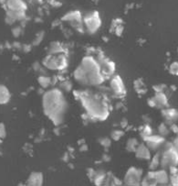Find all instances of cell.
Masks as SVG:
<instances>
[{"label": "cell", "mask_w": 178, "mask_h": 186, "mask_svg": "<svg viewBox=\"0 0 178 186\" xmlns=\"http://www.w3.org/2000/svg\"><path fill=\"white\" fill-rule=\"evenodd\" d=\"M170 71L173 74L178 75V62H174L170 67Z\"/></svg>", "instance_id": "obj_19"}, {"label": "cell", "mask_w": 178, "mask_h": 186, "mask_svg": "<svg viewBox=\"0 0 178 186\" xmlns=\"http://www.w3.org/2000/svg\"><path fill=\"white\" fill-rule=\"evenodd\" d=\"M159 130H160V132L162 133V134H167V129H166V127H165V125H162L161 126H160V128H159Z\"/></svg>", "instance_id": "obj_23"}, {"label": "cell", "mask_w": 178, "mask_h": 186, "mask_svg": "<svg viewBox=\"0 0 178 186\" xmlns=\"http://www.w3.org/2000/svg\"><path fill=\"white\" fill-rule=\"evenodd\" d=\"M137 140L135 138H131L128 142H127V149L130 151H133L136 150V146H137Z\"/></svg>", "instance_id": "obj_17"}, {"label": "cell", "mask_w": 178, "mask_h": 186, "mask_svg": "<svg viewBox=\"0 0 178 186\" xmlns=\"http://www.w3.org/2000/svg\"><path fill=\"white\" fill-rule=\"evenodd\" d=\"M111 86H112V90L114 91V93L116 94H123L125 93L123 83L122 79L119 76H116L115 78H113L112 80Z\"/></svg>", "instance_id": "obj_7"}, {"label": "cell", "mask_w": 178, "mask_h": 186, "mask_svg": "<svg viewBox=\"0 0 178 186\" xmlns=\"http://www.w3.org/2000/svg\"><path fill=\"white\" fill-rule=\"evenodd\" d=\"M7 7L10 11H25L27 6L22 0H8Z\"/></svg>", "instance_id": "obj_8"}, {"label": "cell", "mask_w": 178, "mask_h": 186, "mask_svg": "<svg viewBox=\"0 0 178 186\" xmlns=\"http://www.w3.org/2000/svg\"><path fill=\"white\" fill-rule=\"evenodd\" d=\"M155 180L156 182L165 184L168 182V176L165 170H159L155 173Z\"/></svg>", "instance_id": "obj_13"}, {"label": "cell", "mask_w": 178, "mask_h": 186, "mask_svg": "<svg viewBox=\"0 0 178 186\" xmlns=\"http://www.w3.org/2000/svg\"><path fill=\"white\" fill-rule=\"evenodd\" d=\"M43 182V176L40 173H33L28 179L29 185H41Z\"/></svg>", "instance_id": "obj_11"}, {"label": "cell", "mask_w": 178, "mask_h": 186, "mask_svg": "<svg viewBox=\"0 0 178 186\" xmlns=\"http://www.w3.org/2000/svg\"><path fill=\"white\" fill-rule=\"evenodd\" d=\"M45 65L49 67V69H63L67 65V61L65 57L62 55H59L58 57L56 56H49L46 59Z\"/></svg>", "instance_id": "obj_4"}, {"label": "cell", "mask_w": 178, "mask_h": 186, "mask_svg": "<svg viewBox=\"0 0 178 186\" xmlns=\"http://www.w3.org/2000/svg\"><path fill=\"white\" fill-rule=\"evenodd\" d=\"M6 137V128L3 123H0V138H4Z\"/></svg>", "instance_id": "obj_21"}, {"label": "cell", "mask_w": 178, "mask_h": 186, "mask_svg": "<svg viewBox=\"0 0 178 186\" xmlns=\"http://www.w3.org/2000/svg\"><path fill=\"white\" fill-rule=\"evenodd\" d=\"M145 140L147 141V146L152 149L158 148V146H160L164 142V138L158 136H149L145 138Z\"/></svg>", "instance_id": "obj_9"}, {"label": "cell", "mask_w": 178, "mask_h": 186, "mask_svg": "<svg viewBox=\"0 0 178 186\" xmlns=\"http://www.w3.org/2000/svg\"><path fill=\"white\" fill-rule=\"evenodd\" d=\"M136 156L141 159L149 160L150 159V151L146 146L142 144L136 149Z\"/></svg>", "instance_id": "obj_12"}, {"label": "cell", "mask_w": 178, "mask_h": 186, "mask_svg": "<svg viewBox=\"0 0 178 186\" xmlns=\"http://www.w3.org/2000/svg\"><path fill=\"white\" fill-rule=\"evenodd\" d=\"M173 147L178 151V138H176L174 141V144H173Z\"/></svg>", "instance_id": "obj_24"}, {"label": "cell", "mask_w": 178, "mask_h": 186, "mask_svg": "<svg viewBox=\"0 0 178 186\" xmlns=\"http://www.w3.org/2000/svg\"><path fill=\"white\" fill-rule=\"evenodd\" d=\"M83 105L89 114L94 118L105 119L108 116V110L104 104H102V102H99L94 98H83Z\"/></svg>", "instance_id": "obj_2"}, {"label": "cell", "mask_w": 178, "mask_h": 186, "mask_svg": "<svg viewBox=\"0 0 178 186\" xmlns=\"http://www.w3.org/2000/svg\"><path fill=\"white\" fill-rule=\"evenodd\" d=\"M43 105L45 114L52 119L56 124L61 122L62 113L65 110V101L58 90H52L48 92L43 99Z\"/></svg>", "instance_id": "obj_1"}, {"label": "cell", "mask_w": 178, "mask_h": 186, "mask_svg": "<svg viewBox=\"0 0 178 186\" xmlns=\"http://www.w3.org/2000/svg\"><path fill=\"white\" fill-rule=\"evenodd\" d=\"M158 163H159V158H158V156L156 155V156L154 157V158L153 159V161H152V163H151V165H150V168H151L152 170L156 169L157 166H158Z\"/></svg>", "instance_id": "obj_20"}, {"label": "cell", "mask_w": 178, "mask_h": 186, "mask_svg": "<svg viewBox=\"0 0 178 186\" xmlns=\"http://www.w3.org/2000/svg\"><path fill=\"white\" fill-rule=\"evenodd\" d=\"M142 170L135 168H131L125 176V182L127 184H138L141 181Z\"/></svg>", "instance_id": "obj_6"}, {"label": "cell", "mask_w": 178, "mask_h": 186, "mask_svg": "<svg viewBox=\"0 0 178 186\" xmlns=\"http://www.w3.org/2000/svg\"><path fill=\"white\" fill-rule=\"evenodd\" d=\"M38 82H39V83L42 85L43 87H47L48 85L49 84V78H48V77H40L38 79Z\"/></svg>", "instance_id": "obj_18"}, {"label": "cell", "mask_w": 178, "mask_h": 186, "mask_svg": "<svg viewBox=\"0 0 178 186\" xmlns=\"http://www.w3.org/2000/svg\"><path fill=\"white\" fill-rule=\"evenodd\" d=\"M177 173V175H178V170H177V173Z\"/></svg>", "instance_id": "obj_25"}, {"label": "cell", "mask_w": 178, "mask_h": 186, "mask_svg": "<svg viewBox=\"0 0 178 186\" xmlns=\"http://www.w3.org/2000/svg\"><path fill=\"white\" fill-rule=\"evenodd\" d=\"M165 116L170 119H176L178 118V112L174 109H168L166 111H164Z\"/></svg>", "instance_id": "obj_15"}, {"label": "cell", "mask_w": 178, "mask_h": 186, "mask_svg": "<svg viewBox=\"0 0 178 186\" xmlns=\"http://www.w3.org/2000/svg\"><path fill=\"white\" fill-rule=\"evenodd\" d=\"M64 19H69V20H76V21H80L81 20V15L79 12H72L69 13L64 18Z\"/></svg>", "instance_id": "obj_16"}, {"label": "cell", "mask_w": 178, "mask_h": 186, "mask_svg": "<svg viewBox=\"0 0 178 186\" xmlns=\"http://www.w3.org/2000/svg\"><path fill=\"white\" fill-rule=\"evenodd\" d=\"M161 161L164 168L176 166L178 164V151L174 147H171L164 153Z\"/></svg>", "instance_id": "obj_3"}, {"label": "cell", "mask_w": 178, "mask_h": 186, "mask_svg": "<svg viewBox=\"0 0 178 186\" xmlns=\"http://www.w3.org/2000/svg\"><path fill=\"white\" fill-rule=\"evenodd\" d=\"M154 103L161 105V106H167V99L164 94L158 93L154 98Z\"/></svg>", "instance_id": "obj_14"}, {"label": "cell", "mask_w": 178, "mask_h": 186, "mask_svg": "<svg viewBox=\"0 0 178 186\" xmlns=\"http://www.w3.org/2000/svg\"><path fill=\"white\" fill-rule=\"evenodd\" d=\"M10 99V93L5 85L0 84V105L7 104Z\"/></svg>", "instance_id": "obj_10"}, {"label": "cell", "mask_w": 178, "mask_h": 186, "mask_svg": "<svg viewBox=\"0 0 178 186\" xmlns=\"http://www.w3.org/2000/svg\"><path fill=\"white\" fill-rule=\"evenodd\" d=\"M85 24L87 26L88 31L90 32H95L100 25V20L99 19L98 13H94L93 15H90L85 18Z\"/></svg>", "instance_id": "obj_5"}, {"label": "cell", "mask_w": 178, "mask_h": 186, "mask_svg": "<svg viewBox=\"0 0 178 186\" xmlns=\"http://www.w3.org/2000/svg\"><path fill=\"white\" fill-rule=\"evenodd\" d=\"M151 134H152V132H151V128H150L149 126H145V129H144V131H143V136H145V137L147 138V137L151 136Z\"/></svg>", "instance_id": "obj_22"}]
</instances>
